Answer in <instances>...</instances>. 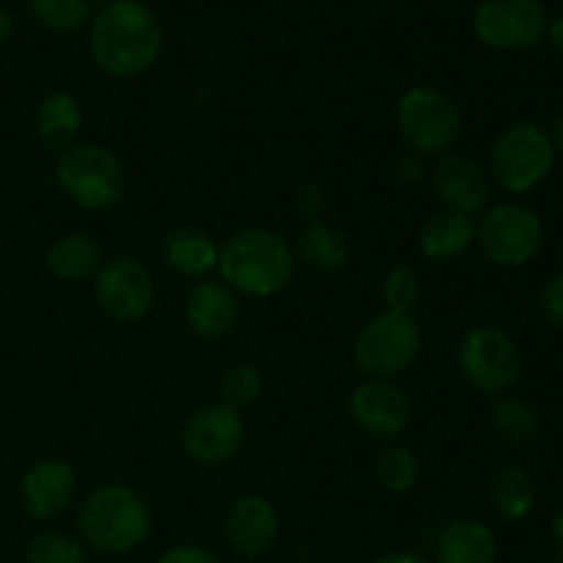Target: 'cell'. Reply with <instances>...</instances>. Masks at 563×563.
Returning a JSON list of instances; mask_svg holds the SVG:
<instances>
[{"label": "cell", "mask_w": 563, "mask_h": 563, "mask_svg": "<svg viewBox=\"0 0 563 563\" xmlns=\"http://www.w3.org/2000/svg\"><path fill=\"white\" fill-rule=\"evenodd\" d=\"M27 9L53 33H77L91 22L88 0H27Z\"/></svg>", "instance_id": "29"}, {"label": "cell", "mask_w": 563, "mask_h": 563, "mask_svg": "<svg viewBox=\"0 0 563 563\" xmlns=\"http://www.w3.org/2000/svg\"><path fill=\"white\" fill-rule=\"evenodd\" d=\"M80 489L75 465L64 456H38L22 471L16 482V500L27 520L55 522L71 509Z\"/></svg>", "instance_id": "13"}, {"label": "cell", "mask_w": 563, "mask_h": 563, "mask_svg": "<svg viewBox=\"0 0 563 563\" xmlns=\"http://www.w3.org/2000/svg\"><path fill=\"white\" fill-rule=\"evenodd\" d=\"M394 121L407 152L438 159L454 152L462 137V108L449 91L432 82H416L396 97Z\"/></svg>", "instance_id": "4"}, {"label": "cell", "mask_w": 563, "mask_h": 563, "mask_svg": "<svg viewBox=\"0 0 563 563\" xmlns=\"http://www.w3.org/2000/svg\"><path fill=\"white\" fill-rule=\"evenodd\" d=\"M291 207H295V212L300 214L306 223H311V220H322L324 209H328V192H324V187L319 185V181L306 179L295 187Z\"/></svg>", "instance_id": "31"}, {"label": "cell", "mask_w": 563, "mask_h": 563, "mask_svg": "<svg viewBox=\"0 0 563 563\" xmlns=\"http://www.w3.org/2000/svg\"><path fill=\"white\" fill-rule=\"evenodd\" d=\"M11 33H14V14H11V11L0 3V47L9 42Z\"/></svg>", "instance_id": "38"}, {"label": "cell", "mask_w": 563, "mask_h": 563, "mask_svg": "<svg viewBox=\"0 0 563 563\" xmlns=\"http://www.w3.org/2000/svg\"><path fill=\"white\" fill-rule=\"evenodd\" d=\"M247 443V423L240 410L223 405V401H209L196 407L190 416L181 421L179 449L192 465L220 467L229 465L240 456Z\"/></svg>", "instance_id": "11"}, {"label": "cell", "mask_w": 563, "mask_h": 563, "mask_svg": "<svg viewBox=\"0 0 563 563\" xmlns=\"http://www.w3.org/2000/svg\"><path fill=\"white\" fill-rule=\"evenodd\" d=\"M550 539H553L555 559L563 563V506L559 509V515L553 517V526H550Z\"/></svg>", "instance_id": "36"}, {"label": "cell", "mask_w": 563, "mask_h": 563, "mask_svg": "<svg viewBox=\"0 0 563 563\" xmlns=\"http://www.w3.org/2000/svg\"><path fill=\"white\" fill-rule=\"evenodd\" d=\"M555 148L548 130L537 121H511L489 143L487 174L493 187L506 196H528L550 179L555 168Z\"/></svg>", "instance_id": "5"}, {"label": "cell", "mask_w": 563, "mask_h": 563, "mask_svg": "<svg viewBox=\"0 0 563 563\" xmlns=\"http://www.w3.org/2000/svg\"><path fill=\"white\" fill-rule=\"evenodd\" d=\"M104 264V251L91 234L82 231H71V234L58 236L49 242L44 251V269L49 278L58 284H82V280H93L99 267Z\"/></svg>", "instance_id": "22"}, {"label": "cell", "mask_w": 563, "mask_h": 563, "mask_svg": "<svg viewBox=\"0 0 563 563\" xmlns=\"http://www.w3.org/2000/svg\"><path fill=\"white\" fill-rule=\"evenodd\" d=\"M82 121H86V113H82L80 99L71 91L58 88L38 102L36 113H33V132L44 148L64 152L71 143H77Z\"/></svg>", "instance_id": "23"}, {"label": "cell", "mask_w": 563, "mask_h": 563, "mask_svg": "<svg viewBox=\"0 0 563 563\" xmlns=\"http://www.w3.org/2000/svg\"><path fill=\"white\" fill-rule=\"evenodd\" d=\"M86 559L88 550L80 537L55 528L33 533L31 542L25 544V563H86Z\"/></svg>", "instance_id": "28"}, {"label": "cell", "mask_w": 563, "mask_h": 563, "mask_svg": "<svg viewBox=\"0 0 563 563\" xmlns=\"http://www.w3.org/2000/svg\"><path fill=\"white\" fill-rule=\"evenodd\" d=\"M75 528L86 550L99 555H126L143 548L152 537L154 511L141 489L124 482H104L82 495Z\"/></svg>", "instance_id": "3"}, {"label": "cell", "mask_w": 563, "mask_h": 563, "mask_svg": "<svg viewBox=\"0 0 563 563\" xmlns=\"http://www.w3.org/2000/svg\"><path fill=\"white\" fill-rule=\"evenodd\" d=\"M165 27L143 0H108L88 22V53L99 71L119 80L143 75L159 60Z\"/></svg>", "instance_id": "1"}, {"label": "cell", "mask_w": 563, "mask_h": 563, "mask_svg": "<svg viewBox=\"0 0 563 563\" xmlns=\"http://www.w3.org/2000/svg\"><path fill=\"white\" fill-rule=\"evenodd\" d=\"M368 563H434V561L423 559V555L405 553V550H399V553H385V555H379V559H374Z\"/></svg>", "instance_id": "37"}, {"label": "cell", "mask_w": 563, "mask_h": 563, "mask_svg": "<svg viewBox=\"0 0 563 563\" xmlns=\"http://www.w3.org/2000/svg\"><path fill=\"white\" fill-rule=\"evenodd\" d=\"M264 390V379L258 366L253 363H234L223 372L220 377V401L234 410H247V407L256 405L262 399Z\"/></svg>", "instance_id": "30"}, {"label": "cell", "mask_w": 563, "mask_h": 563, "mask_svg": "<svg viewBox=\"0 0 563 563\" xmlns=\"http://www.w3.org/2000/svg\"><path fill=\"white\" fill-rule=\"evenodd\" d=\"M55 185L82 212H110L126 196V168L113 148L77 141L55 159Z\"/></svg>", "instance_id": "6"}, {"label": "cell", "mask_w": 563, "mask_h": 563, "mask_svg": "<svg viewBox=\"0 0 563 563\" xmlns=\"http://www.w3.org/2000/svg\"><path fill=\"white\" fill-rule=\"evenodd\" d=\"M462 379L476 394H509L522 377V350L509 330L498 324H473L460 335L454 350Z\"/></svg>", "instance_id": "8"}, {"label": "cell", "mask_w": 563, "mask_h": 563, "mask_svg": "<svg viewBox=\"0 0 563 563\" xmlns=\"http://www.w3.org/2000/svg\"><path fill=\"white\" fill-rule=\"evenodd\" d=\"M548 135H550V141H553L555 154H563V113L555 115L553 124L548 126Z\"/></svg>", "instance_id": "39"}, {"label": "cell", "mask_w": 563, "mask_h": 563, "mask_svg": "<svg viewBox=\"0 0 563 563\" xmlns=\"http://www.w3.org/2000/svg\"><path fill=\"white\" fill-rule=\"evenodd\" d=\"M163 262L179 278L203 280L218 275L220 242L201 225H176L163 236Z\"/></svg>", "instance_id": "18"}, {"label": "cell", "mask_w": 563, "mask_h": 563, "mask_svg": "<svg viewBox=\"0 0 563 563\" xmlns=\"http://www.w3.org/2000/svg\"><path fill=\"white\" fill-rule=\"evenodd\" d=\"M476 245V218L451 209L429 214L418 229V253L432 264H451Z\"/></svg>", "instance_id": "20"}, {"label": "cell", "mask_w": 563, "mask_h": 563, "mask_svg": "<svg viewBox=\"0 0 563 563\" xmlns=\"http://www.w3.org/2000/svg\"><path fill=\"white\" fill-rule=\"evenodd\" d=\"M423 350V330L416 313L383 308L363 322L352 344V363L363 379H399Z\"/></svg>", "instance_id": "7"}, {"label": "cell", "mask_w": 563, "mask_h": 563, "mask_svg": "<svg viewBox=\"0 0 563 563\" xmlns=\"http://www.w3.org/2000/svg\"><path fill=\"white\" fill-rule=\"evenodd\" d=\"M240 297L218 278H203L187 289L181 317L187 330L201 341H223L240 324Z\"/></svg>", "instance_id": "17"}, {"label": "cell", "mask_w": 563, "mask_h": 563, "mask_svg": "<svg viewBox=\"0 0 563 563\" xmlns=\"http://www.w3.org/2000/svg\"><path fill=\"white\" fill-rule=\"evenodd\" d=\"M93 306L113 324H141L157 306V284L146 262L137 256L104 258L93 275Z\"/></svg>", "instance_id": "10"}, {"label": "cell", "mask_w": 563, "mask_h": 563, "mask_svg": "<svg viewBox=\"0 0 563 563\" xmlns=\"http://www.w3.org/2000/svg\"><path fill=\"white\" fill-rule=\"evenodd\" d=\"M396 179H399L405 187L427 185V179H429V159H423L421 154L407 152L405 157H401L399 163H396Z\"/></svg>", "instance_id": "34"}, {"label": "cell", "mask_w": 563, "mask_h": 563, "mask_svg": "<svg viewBox=\"0 0 563 563\" xmlns=\"http://www.w3.org/2000/svg\"><path fill=\"white\" fill-rule=\"evenodd\" d=\"M379 297L388 311L416 313L418 302L423 297V280L412 264H394L385 269L383 280H379Z\"/></svg>", "instance_id": "27"}, {"label": "cell", "mask_w": 563, "mask_h": 563, "mask_svg": "<svg viewBox=\"0 0 563 563\" xmlns=\"http://www.w3.org/2000/svg\"><path fill=\"white\" fill-rule=\"evenodd\" d=\"M489 500H493L495 515L504 522H522L531 517L537 506V489L531 476L520 465H504L489 482Z\"/></svg>", "instance_id": "25"}, {"label": "cell", "mask_w": 563, "mask_h": 563, "mask_svg": "<svg viewBox=\"0 0 563 563\" xmlns=\"http://www.w3.org/2000/svg\"><path fill=\"white\" fill-rule=\"evenodd\" d=\"M291 242L269 225H245L220 242L218 278L247 300H273L284 295L297 275Z\"/></svg>", "instance_id": "2"}, {"label": "cell", "mask_w": 563, "mask_h": 563, "mask_svg": "<svg viewBox=\"0 0 563 563\" xmlns=\"http://www.w3.org/2000/svg\"><path fill=\"white\" fill-rule=\"evenodd\" d=\"M548 229L537 209L520 201H500L476 218V247L493 267H528L542 253Z\"/></svg>", "instance_id": "9"}, {"label": "cell", "mask_w": 563, "mask_h": 563, "mask_svg": "<svg viewBox=\"0 0 563 563\" xmlns=\"http://www.w3.org/2000/svg\"><path fill=\"white\" fill-rule=\"evenodd\" d=\"M550 11L544 0H482L473 11V36L489 49L520 53L544 42Z\"/></svg>", "instance_id": "12"}, {"label": "cell", "mask_w": 563, "mask_h": 563, "mask_svg": "<svg viewBox=\"0 0 563 563\" xmlns=\"http://www.w3.org/2000/svg\"><path fill=\"white\" fill-rule=\"evenodd\" d=\"M291 247H295L297 264L322 275L341 273L352 256L350 234L341 225L328 223L324 218L302 225Z\"/></svg>", "instance_id": "21"}, {"label": "cell", "mask_w": 563, "mask_h": 563, "mask_svg": "<svg viewBox=\"0 0 563 563\" xmlns=\"http://www.w3.org/2000/svg\"><path fill=\"white\" fill-rule=\"evenodd\" d=\"M489 429L506 449H528L539 440L542 418L531 401L515 394H500L489 405Z\"/></svg>", "instance_id": "24"}, {"label": "cell", "mask_w": 563, "mask_h": 563, "mask_svg": "<svg viewBox=\"0 0 563 563\" xmlns=\"http://www.w3.org/2000/svg\"><path fill=\"white\" fill-rule=\"evenodd\" d=\"M427 185L432 196L443 203V209L471 214V218H478L489 207L495 190L487 165L465 152H449L432 159Z\"/></svg>", "instance_id": "15"}, {"label": "cell", "mask_w": 563, "mask_h": 563, "mask_svg": "<svg viewBox=\"0 0 563 563\" xmlns=\"http://www.w3.org/2000/svg\"><path fill=\"white\" fill-rule=\"evenodd\" d=\"M498 533L478 517H456L434 542V563H498Z\"/></svg>", "instance_id": "19"}, {"label": "cell", "mask_w": 563, "mask_h": 563, "mask_svg": "<svg viewBox=\"0 0 563 563\" xmlns=\"http://www.w3.org/2000/svg\"><path fill=\"white\" fill-rule=\"evenodd\" d=\"M225 544L240 559H264L278 544L280 515L269 498L258 493L236 495L223 520Z\"/></svg>", "instance_id": "16"}, {"label": "cell", "mask_w": 563, "mask_h": 563, "mask_svg": "<svg viewBox=\"0 0 563 563\" xmlns=\"http://www.w3.org/2000/svg\"><path fill=\"white\" fill-rule=\"evenodd\" d=\"M154 563H223L212 548L201 542H176L165 548Z\"/></svg>", "instance_id": "33"}, {"label": "cell", "mask_w": 563, "mask_h": 563, "mask_svg": "<svg viewBox=\"0 0 563 563\" xmlns=\"http://www.w3.org/2000/svg\"><path fill=\"white\" fill-rule=\"evenodd\" d=\"M374 478L390 495H407L421 482V460L401 443H385L374 460Z\"/></svg>", "instance_id": "26"}, {"label": "cell", "mask_w": 563, "mask_h": 563, "mask_svg": "<svg viewBox=\"0 0 563 563\" xmlns=\"http://www.w3.org/2000/svg\"><path fill=\"white\" fill-rule=\"evenodd\" d=\"M346 412L366 438L396 443L412 423V399L396 379H363L352 388Z\"/></svg>", "instance_id": "14"}, {"label": "cell", "mask_w": 563, "mask_h": 563, "mask_svg": "<svg viewBox=\"0 0 563 563\" xmlns=\"http://www.w3.org/2000/svg\"><path fill=\"white\" fill-rule=\"evenodd\" d=\"M544 42L555 49V53L563 55V14L559 16H550V25H548V36Z\"/></svg>", "instance_id": "35"}, {"label": "cell", "mask_w": 563, "mask_h": 563, "mask_svg": "<svg viewBox=\"0 0 563 563\" xmlns=\"http://www.w3.org/2000/svg\"><path fill=\"white\" fill-rule=\"evenodd\" d=\"M539 313L553 330H563V269L548 278L539 291Z\"/></svg>", "instance_id": "32"}]
</instances>
